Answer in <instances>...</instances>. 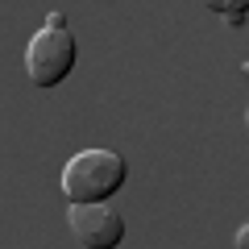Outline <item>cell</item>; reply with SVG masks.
I'll use <instances>...</instances> for the list:
<instances>
[{"mask_svg":"<svg viewBox=\"0 0 249 249\" xmlns=\"http://www.w3.org/2000/svg\"><path fill=\"white\" fill-rule=\"evenodd\" d=\"M67 224L83 249H121L124 241V216L112 204H71Z\"/></svg>","mask_w":249,"mask_h":249,"instance_id":"obj_3","label":"cell"},{"mask_svg":"<svg viewBox=\"0 0 249 249\" xmlns=\"http://www.w3.org/2000/svg\"><path fill=\"white\" fill-rule=\"evenodd\" d=\"M237 249H249V224H241V229H237Z\"/></svg>","mask_w":249,"mask_h":249,"instance_id":"obj_5","label":"cell"},{"mask_svg":"<svg viewBox=\"0 0 249 249\" xmlns=\"http://www.w3.org/2000/svg\"><path fill=\"white\" fill-rule=\"evenodd\" d=\"M129 178V162L112 150H79L62 166V196L71 204H108Z\"/></svg>","mask_w":249,"mask_h":249,"instance_id":"obj_1","label":"cell"},{"mask_svg":"<svg viewBox=\"0 0 249 249\" xmlns=\"http://www.w3.org/2000/svg\"><path fill=\"white\" fill-rule=\"evenodd\" d=\"M75 54H79V46H75V37H71L67 25L37 29V34L29 37V46H25V75H29V83L42 88V91L58 88V83L75 71Z\"/></svg>","mask_w":249,"mask_h":249,"instance_id":"obj_2","label":"cell"},{"mask_svg":"<svg viewBox=\"0 0 249 249\" xmlns=\"http://www.w3.org/2000/svg\"><path fill=\"white\" fill-rule=\"evenodd\" d=\"M216 17H249V0H199Z\"/></svg>","mask_w":249,"mask_h":249,"instance_id":"obj_4","label":"cell"},{"mask_svg":"<svg viewBox=\"0 0 249 249\" xmlns=\"http://www.w3.org/2000/svg\"><path fill=\"white\" fill-rule=\"evenodd\" d=\"M245 121H249V112H245Z\"/></svg>","mask_w":249,"mask_h":249,"instance_id":"obj_7","label":"cell"},{"mask_svg":"<svg viewBox=\"0 0 249 249\" xmlns=\"http://www.w3.org/2000/svg\"><path fill=\"white\" fill-rule=\"evenodd\" d=\"M245 79H249V58H245Z\"/></svg>","mask_w":249,"mask_h":249,"instance_id":"obj_6","label":"cell"}]
</instances>
